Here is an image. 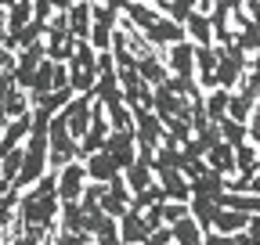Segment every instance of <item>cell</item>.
I'll return each mask as SVG.
<instances>
[{
	"instance_id": "20",
	"label": "cell",
	"mask_w": 260,
	"mask_h": 245,
	"mask_svg": "<svg viewBox=\"0 0 260 245\" xmlns=\"http://www.w3.org/2000/svg\"><path fill=\"white\" fill-rule=\"evenodd\" d=\"M188 209H191V217L210 231V227H213V220H217V213H220V202H217V198H206V195H191Z\"/></svg>"
},
{
	"instance_id": "6",
	"label": "cell",
	"mask_w": 260,
	"mask_h": 245,
	"mask_svg": "<svg viewBox=\"0 0 260 245\" xmlns=\"http://www.w3.org/2000/svg\"><path fill=\"white\" fill-rule=\"evenodd\" d=\"M155 180H159V188H162V195H167V198H174V202H191V180H188L181 170H174V166L155 170Z\"/></svg>"
},
{
	"instance_id": "14",
	"label": "cell",
	"mask_w": 260,
	"mask_h": 245,
	"mask_svg": "<svg viewBox=\"0 0 260 245\" xmlns=\"http://www.w3.org/2000/svg\"><path fill=\"white\" fill-rule=\"evenodd\" d=\"M90 22H94L90 0H76V4L69 8V33L76 40H90Z\"/></svg>"
},
{
	"instance_id": "13",
	"label": "cell",
	"mask_w": 260,
	"mask_h": 245,
	"mask_svg": "<svg viewBox=\"0 0 260 245\" xmlns=\"http://www.w3.org/2000/svg\"><path fill=\"white\" fill-rule=\"evenodd\" d=\"M246 227H249V213H242V209H235V206H220L217 220H213V231H220V234H239V231H246Z\"/></svg>"
},
{
	"instance_id": "1",
	"label": "cell",
	"mask_w": 260,
	"mask_h": 245,
	"mask_svg": "<svg viewBox=\"0 0 260 245\" xmlns=\"http://www.w3.org/2000/svg\"><path fill=\"white\" fill-rule=\"evenodd\" d=\"M47 137H51V166H54V170H61L65 162L76 159L80 141L73 137V130H69V123H65L61 112L51 115V123H47Z\"/></svg>"
},
{
	"instance_id": "17",
	"label": "cell",
	"mask_w": 260,
	"mask_h": 245,
	"mask_svg": "<svg viewBox=\"0 0 260 245\" xmlns=\"http://www.w3.org/2000/svg\"><path fill=\"white\" fill-rule=\"evenodd\" d=\"M54 65H58L54 58H44V61H40L37 76H32V83H29V98H44V94H51V90H54Z\"/></svg>"
},
{
	"instance_id": "29",
	"label": "cell",
	"mask_w": 260,
	"mask_h": 245,
	"mask_svg": "<svg viewBox=\"0 0 260 245\" xmlns=\"http://www.w3.org/2000/svg\"><path fill=\"white\" fill-rule=\"evenodd\" d=\"M195 8H199V0H170L162 15H170L174 22H181V25H184V22H188V15H191Z\"/></svg>"
},
{
	"instance_id": "26",
	"label": "cell",
	"mask_w": 260,
	"mask_h": 245,
	"mask_svg": "<svg viewBox=\"0 0 260 245\" xmlns=\"http://www.w3.org/2000/svg\"><path fill=\"white\" fill-rule=\"evenodd\" d=\"M22 159H25V148H22V144L0 155V177H4L8 184H15V177L22 173Z\"/></svg>"
},
{
	"instance_id": "2",
	"label": "cell",
	"mask_w": 260,
	"mask_h": 245,
	"mask_svg": "<svg viewBox=\"0 0 260 245\" xmlns=\"http://www.w3.org/2000/svg\"><path fill=\"white\" fill-rule=\"evenodd\" d=\"M246 69H249V54H246V51H242L239 44H232V47H220V65H217V83H220L224 90H235V87L242 83Z\"/></svg>"
},
{
	"instance_id": "36",
	"label": "cell",
	"mask_w": 260,
	"mask_h": 245,
	"mask_svg": "<svg viewBox=\"0 0 260 245\" xmlns=\"http://www.w3.org/2000/svg\"><path fill=\"white\" fill-rule=\"evenodd\" d=\"M11 4H15V0H0V8H4V11H8V8H11Z\"/></svg>"
},
{
	"instance_id": "27",
	"label": "cell",
	"mask_w": 260,
	"mask_h": 245,
	"mask_svg": "<svg viewBox=\"0 0 260 245\" xmlns=\"http://www.w3.org/2000/svg\"><path fill=\"white\" fill-rule=\"evenodd\" d=\"M220 134H224L228 144H242V141H249V123H239L232 115H224L220 119Z\"/></svg>"
},
{
	"instance_id": "5",
	"label": "cell",
	"mask_w": 260,
	"mask_h": 245,
	"mask_svg": "<svg viewBox=\"0 0 260 245\" xmlns=\"http://www.w3.org/2000/svg\"><path fill=\"white\" fill-rule=\"evenodd\" d=\"M105 148L116 155V162H119L123 170H126L130 162H138V134H134V127H130V130H109Z\"/></svg>"
},
{
	"instance_id": "24",
	"label": "cell",
	"mask_w": 260,
	"mask_h": 245,
	"mask_svg": "<svg viewBox=\"0 0 260 245\" xmlns=\"http://www.w3.org/2000/svg\"><path fill=\"white\" fill-rule=\"evenodd\" d=\"M4 112H8V119L32 112V98H29V90H22V87L15 83V87L8 90V98H4Z\"/></svg>"
},
{
	"instance_id": "37",
	"label": "cell",
	"mask_w": 260,
	"mask_h": 245,
	"mask_svg": "<svg viewBox=\"0 0 260 245\" xmlns=\"http://www.w3.org/2000/svg\"><path fill=\"white\" fill-rule=\"evenodd\" d=\"M119 245H134V241H119Z\"/></svg>"
},
{
	"instance_id": "3",
	"label": "cell",
	"mask_w": 260,
	"mask_h": 245,
	"mask_svg": "<svg viewBox=\"0 0 260 245\" xmlns=\"http://www.w3.org/2000/svg\"><path fill=\"white\" fill-rule=\"evenodd\" d=\"M87 184H90V177H87V162L83 159L65 162L58 170V198L61 202H80L83 191H87Z\"/></svg>"
},
{
	"instance_id": "25",
	"label": "cell",
	"mask_w": 260,
	"mask_h": 245,
	"mask_svg": "<svg viewBox=\"0 0 260 245\" xmlns=\"http://www.w3.org/2000/svg\"><path fill=\"white\" fill-rule=\"evenodd\" d=\"M235 44L253 58L256 51H260V18H249L246 25H239V36H235Z\"/></svg>"
},
{
	"instance_id": "35",
	"label": "cell",
	"mask_w": 260,
	"mask_h": 245,
	"mask_svg": "<svg viewBox=\"0 0 260 245\" xmlns=\"http://www.w3.org/2000/svg\"><path fill=\"white\" fill-rule=\"evenodd\" d=\"M148 4H155L159 11H167V4H170V0H148Z\"/></svg>"
},
{
	"instance_id": "9",
	"label": "cell",
	"mask_w": 260,
	"mask_h": 245,
	"mask_svg": "<svg viewBox=\"0 0 260 245\" xmlns=\"http://www.w3.org/2000/svg\"><path fill=\"white\" fill-rule=\"evenodd\" d=\"M224 191H228V173L213 170L210 162H206V170H203L199 177H191V195H206V198H220Z\"/></svg>"
},
{
	"instance_id": "39",
	"label": "cell",
	"mask_w": 260,
	"mask_h": 245,
	"mask_svg": "<svg viewBox=\"0 0 260 245\" xmlns=\"http://www.w3.org/2000/svg\"><path fill=\"white\" fill-rule=\"evenodd\" d=\"M0 134H4V127H0Z\"/></svg>"
},
{
	"instance_id": "12",
	"label": "cell",
	"mask_w": 260,
	"mask_h": 245,
	"mask_svg": "<svg viewBox=\"0 0 260 245\" xmlns=\"http://www.w3.org/2000/svg\"><path fill=\"white\" fill-rule=\"evenodd\" d=\"M235 170H239V177H249V180L260 173V144H253V141L235 144Z\"/></svg>"
},
{
	"instance_id": "4",
	"label": "cell",
	"mask_w": 260,
	"mask_h": 245,
	"mask_svg": "<svg viewBox=\"0 0 260 245\" xmlns=\"http://www.w3.org/2000/svg\"><path fill=\"white\" fill-rule=\"evenodd\" d=\"M141 33H145V40L152 44V47H162V51H167L170 44H181V40H188V29L181 25V22H174L170 15H159L148 29H141Z\"/></svg>"
},
{
	"instance_id": "32",
	"label": "cell",
	"mask_w": 260,
	"mask_h": 245,
	"mask_svg": "<svg viewBox=\"0 0 260 245\" xmlns=\"http://www.w3.org/2000/svg\"><path fill=\"white\" fill-rule=\"evenodd\" d=\"M32 18L51 22L54 18V4H51V0H32Z\"/></svg>"
},
{
	"instance_id": "19",
	"label": "cell",
	"mask_w": 260,
	"mask_h": 245,
	"mask_svg": "<svg viewBox=\"0 0 260 245\" xmlns=\"http://www.w3.org/2000/svg\"><path fill=\"white\" fill-rule=\"evenodd\" d=\"M32 22V0H15L8 8V22H4V36H15L18 29H25Z\"/></svg>"
},
{
	"instance_id": "23",
	"label": "cell",
	"mask_w": 260,
	"mask_h": 245,
	"mask_svg": "<svg viewBox=\"0 0 260 245\" xmlns=\"http://www.w3.org/2000/svg\"><path fill=\"white\" fill-rule=\"evenodd\" d=\"M123 177H126V184H130V191H134V195L145 191L148 184H155V170H152L148 162H141V159H138V162H130V166L123 170Z\"/></svg>"
},
{
	"instance_id": "22",
	"label": "cell",
	"mask_w": 260,
	"mask_h": 245,
	"mask_svg": "<svg viewBox=\"0 0 260 245\" xmlns=\"http://www.w3.org/2000/svg\"><path fill=\"white\" fill-rule=\"evenodd\" d=\"M123 15L130 18V22H134L138 29H148L162 11L155 8V4H148V0H145V4H141V0H126V8H123Z\"/></svg>"
},
{
	"instance_id": "7",
	"label": "cell",
	"mask_w": 260,
	"mask_h": 245,
	"mask_svg": "<svg viewBox=\"0 0 260 245\" xmlns=\"http://www.w3.org/2000/svg\"><path fill=\"white\" fill-rule=\"evenodd\" d=\"M83 162H87V177H90V180H102V184H109L112 177L123 173V166L116 162V155H112L109 148H102V151H94V155H87Z\"/></svg>"
},
{
	"instance_id": "31",
	"label": "cell",
	"mask_w": 260,
	"mask_h": 245,
	"mask_svg": "<svg viewBox=\"0 0 260 245\" xmlns=\"http://www.w3.org/2000/svg\"><path fill=\"white\" fill-rule=\"evenodd\" d=\"M102 209H105V213H112V217H123V213H126V202H123V198H116V195L105 188V195H102Z\"/></svg>"
},
{
	"instance_id": "21",
	"label": "cell",
	"mask_w": 260,
	"mask_h": 245,
	"mask_svg": "<svg viewBox=\"0 0 260 245\" xmlns=\"http://www.w3.org/2000/svg\"><path fill=\"white\" fill-rule=\"evenodd\" d=\"M203 105H206V115H210V123H220V119L228 115V105H232V90H224V87H213V90H206Z\"/></svg>"
},
{
	"instance_id": "34",
	"label": "cell",
	"mask_w": 260,
	"mask_h": 245,
	"mask_svg": "<svg viewBox=\"0 0 260 245\" xmlns=\"http://www.w3.org/2000/svg\"><path fill=\"white\" fill-rule=\"evenodd\" d=\"M249 69H260V51H256V54L249 58Z\"/></svg>"
},
{
	"instance_id": "18",
	"label": "cell",
	"mask_w": 260,
	"mask_h": 245,
	"mask_svg": "<svg viewBox=\"0 0 260 245\" xmlns=\"http://www.w3.org/2000/svg\"><path fill=\"white\" fill-rule=\"evenodd\" d=\"M206 162H210L213 170L228 173V177H235V173H239V170H235V144L220 141L217 148H210V151H206Z\"/></svg>"
},
{
	"instance_id": "10",
	"label": "cell",
	"mask_w": 260,
	"mask_h": 245,
	"mask_svg": "<svg viewBox=\"0 0 260 245\" xmlns=\"http://www.w3.org/2000/svg\"><path fill=\"white\" fill-rule=\"evenodd\" d=\"M167 65H170L174 76H195V44L191 40L170 44L167 47Z\"/></svg>"
},
{
	"instance_id": "28",
	"label": "cell",
	"mask_w": 260,
	"mask_h": 245,
	"mask_svg": "<svg viewBox=\"0 0 260 245\" xmlns=\"http://www.w3.org/2000/svg\"><path fill=\"white\" fill-rule=\"evenodd\" d=\"M105 112H109L112 130H130V127H134V108H130L126 101H116V105H109Z\"/></svg>"
},
{
	"instance_id": "15",
	"label": "cell",
	"mask_w": 260,
	"mask_h": 245,
	"mask_svg": "<svg viewBox=\"0 0 260 245\" xmlns=\"http://www.w3.org/2000/svg\"><path fill=\"white\" fill-rule=\"evenodd\" d=\"M184 29H188V40L191 44H213V22H210V15L206 11H199L195 8L191 15H188V22H184Z\"/></svg>"
},
{
	"instance_id": "30",
	"label": "cell",
	"mask_w": 260,
	"mask_h": 245,
	"mask_svg": "<svg viewBox=\"0 0 260 245\" xmlns=\"http://www.w3.org/2000/svg\"><path fill=\"white\" fill-rule=\"evenodd\" d=\"M188 202H174V198H167L162 202V217H167V224H174V220H181V217H188Z\"/></svg>"
},
{
	"instance_id": "38",
	"label": "cell",
	"mask_w": 260,
	"mask_h": 245,
	"mask_svg": "<svg viewBox=\"0 0 260 245\" xmlns=\"http://www.w3.org/2000/svg\"><path fill=\"white\" fill-rule=\"evenodd\" d=\"M90 4H102V0H90Z\"/></svg>"
},
{
	"instance_id": "40",
	"label": "cell",
	"mask_w": 260,
	"mask_h": 245,
	"mask_svg": "<svg viewBox=\"0 0 260 245\" xmlns=\"http://www.w3.org/2000/svg\"><path fill=\"white\" fill-rule=\"evenodd\" d=\"M0 51H4V44H0Z\"/></svg>"
},
{
	"instance_id": "8",
	"label": "cell",
	"mask_w": 260,
	"mask_h": 245,
	"mask_svg": "<svg viewBox=\"0 0 260 245\" xmlns=\"http://www.w3.org/2000/svg\"><path fill=\"white\" fill-rule=\"evenodd\" d=\"M148 234H152V227H148V220H145V213H141V209H134V206H126V213L119 217V238H123V241L141 245Z\"/></svg>"
},
{
	"instance_id": "16",
	"label": "cell",
	"mask_w": 260,
	"mask_h": 245,
	"mask_svg": "<svg viewBox=\"0 0 260 245\" xmlns=\"http://www.w3.org/2000/svg\"><path fill=\"white\" fill-rule=\"evenodd\" d=\"M94 98L102 101L105 108H109V105H116V101H123V83H119V72H102V76H98V83H94Z\"/></svg>"
},
{
	"instance_id": "11",
	"label": "cell",
	"mask_w": 260,
	"mask_h": 245,
	"mask_svg": "<svg viewBox=\"0 0 260 245\" xmlns=\"http://www.w3.org/2000/svg\"><path fill=\"white\" fill-rule=\"evenodd\" d=\"M170 227H174V245H203L206 241V227L195 220L191 213L181 217V220H174Z\"/></svg>"
},
{
	"instance_id": "33",
	"label": "cell",
	"mask_w": 260,
	"mask_h": 245,
	"mask_svg": "<svg viewBox=\"0 0 260 245\" xmlns=\"http://www.w3.org/2000/svg\"><path fill=\"white\" fill-rule=\"evenodd\" d=\"M249 234H253V241L260 245V213H256V217H249V227H246Z\"/></svg>"
}]
</instances>
